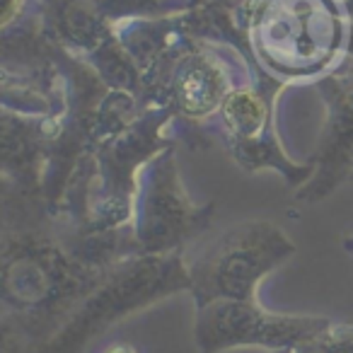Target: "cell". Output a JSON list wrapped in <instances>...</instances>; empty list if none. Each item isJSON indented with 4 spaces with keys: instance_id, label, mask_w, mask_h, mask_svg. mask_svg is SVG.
<instances>
[{
    "instance_id": "cell-1",
    "label": "cell",
    "mask_w": 353,
    "mask_h": 353,
    "mask_svg": "<svg viewBox=\"0 0 353 353\" xmlns=\"http://www.w3.org/2000/svg\"><path fill=\"white\" fill-rule=\"evenodd\" d=\"M44 213L46 201L17 196V221L6 216L0 254L3 312L12 314L39 348L112 271L78 259L49 223H39Z\"/></svg>"
},
{
    "instance_id": "cell-2",
    "label": "cell",
    "mask_w": 353,
    "mask_h": 353,
    "mask_svg": "<svg viewBox=\"0 0 353 353\" xmlns=\"http://www.w3.org/2000/svg\"><path fill=\"white\" fill-rule=\"evenodd\" d=\"M189 288L192 276L184 250L121 261L78 305V310L39 348V353H85L92 341H97L117 322L143 312L174 293H189Z\"/></svg>"
},
{
    "instance_id": "cell-3",
    "label": "cell",
    "mask_w": 353,
    "mask_h": 353,
    "mask_svg": "<svg viewBox=\"0 0 353 353\" xmlns=\"http://www.w3.org/2000/svg\"><path fill=\"white\" fill-rule=\"evenodd\" d=\"M295 254V242L271 221H245L228 228L189 261L194 305L216 300H256L261 281Z\"/></svg>"
},
{
    "instance_id": "cell-4",
    "label": "cell",
    "mask_w": 353,
    "mask_h": 353,
    "mask_svg": "<svg viewBox=\"0 0 353 353\" xmlns=\"http://www.w3.org/2000/svg\"><path fill=\"white\" fill-rule=\"evenodd\" d=\"M213 213V203L196 206L189 199L176 172L174 148H165L143 167L138 179L131 223L138 256L182 252L189 240L211 225Z\"/></svg>"
},
{
    "instance_id": "cell-5",
    "label": "cell",
    "mask_w": 353,
    "mask_h": 353,
    "mask_svg": "<svg viewBox=\"0 0 353 353\" xmlns=\"http://www.w3.org/2000/svg\"><path fill=\"white\" fill-rule=\"evenodd\" d=\"M254 34L256 49L276 73L312 75L332 59L339 22L327 0H269Z\"/></svg>"
},
{
    "instance_id": "cell-6",
    "label": "cell",
    "mask_w": 353,
    "mask_h": 353,
    "mask_svg": "<svg viewBox=\"0 0 353 353\" xmlns=\"http://www.w3.org/2000/svg\"><path fill=\"white\" fill-rule=\"evenodd\" d=\"M329 322L332 319L324 314L271 312L259 300H216L196 307L194 343L199 353H225L247 346L293 351L317 336Z\"/></svg>"
},
{
    "instance_id": "cell-7",
    "label": "cell",
    "mask_w": 353,
    "mask_h": 353,
    "mask_svg": "<svg viewBox=\"0 0 353 353\" xmlns=\"http://www.w3.org/2000/svg\"><path fill=\"white\" fill-rule=\"evenodd\" d=\"M221 136L230 155L247 172L276 170L293 187H305L314 174V162L298 165L285 157L274 131V107L266 92L254 88H237L223 102Z\"/></svg>"
},
{
    "instance_id": "cell-8",
    "label": "cell",
    "mask_w": 353,
    "mask_h": 353,
    "mask_svg": "<svg viewBox=\"0 0 353 353\" xmlns=\"http://www.w3.org/2000/svg\"><path fill=\"white\" fill-rule=\"evenodd\" d=\"M322 94L329 109L327 131L312 160V179L298 192V201L303 203H319L353 174V73L327 78Z\"/></svg>"
},
{
    "instance_id": "cell-9",
    "label": "cell",
    "mask_w": 353,
    "mask_h": 353,
    "mask_svg": "<svg viewBox=\"0 0 353 353\" xmlns=\"http://www.w3.org/2000/svg\"><path fill=\"white\" fill-rule=\"evenodd\" d=\"M170 90L172 112L179 114L192 128L221 112L225 97L232 92L223 65L206 54H192L182 65H176Z\"/></svg>"
},
{
    "instance_id": "cell-10",
    "label": "cell",
    "mask_w": 353,
    "mask_h": 353,
    "mask_svg": "<svg viewBox=\"0 0 353 353\" xmlns=\"http://www.w3.org/2000/svg\"><path fill=\"white\" fill-rule=\"evenodd\" d=\"M290 353H353V322H329L317 336L295 346Z\"/></svg>"
},
{
    "instance_id": "cell-11",
    "label": "cell",
    "mask_w": 353,
    "mask_h": 353,
    "mask_svg": "<svg viewBox=\"0 0 353 353\" xmlns=\"http://www.w3.org/2000/svg\"><path fill=\"white\" fill-rule=\"evenodd\" d=\"M0 353H39V343L8 312L0 317Z\"/></svg>"
},
{
    "instance_id": "cell-12",
    "label": "cell",
    "mask_w": 353,
    "mask_h": 353,
    "mask_svg": "<svg viewBox=\"0 0 353 353\" xmlns=\"http://www.w3.org/2000/svg\"><path fill=\"white\" fill-rule=\"evenodd\" d=\"M22 6H25V0H3V27H6V30L22 12Z\"/></svg>"
},
{
    "instance_id": "cell-13",
    "label": "cell",
    "mask_w": 353,
    "mask_h": 353,
    "mask_svg": "<svg viewBox=\"0 0 353 353\" xmlns=\"http://www.w3.org/2000/svg\"><path fill=\"white\" fill-rule=\"evenodd\" d=\"M102 353H141V351L128 341H117V343H112V346L104 348Z\"/></svg>"
},
{
    "instance_id": "cell-14",
    "label": "cell",
    "mask_w": 353,
    "mask_h": 353,
    "mask_svg": "<svg viewBox=\"0 0 353 353\" xmlns=\"http://www.w3.org/2000/svg\"><path fill=\"white\" fill-rule=\"evenodd\" d=\"M343 247H346L348 252H353V237H348V240L343 242Z\"/></svg>"
},
{
    "instance_id": "cell-15",
    "label": "cell",
    "mask_w": 353,
    "mask_h": 353,
    "mask_svg": "<svg viewBox=\"0 0 353 353\" xmlns=\"http://www.w3.org/2000/svg\"><path fill=\"white\" fill-rule=\"evenodd\" d=\"M271 353H290V351H271Z\"/></svg>"
},
{
    "instance_id": "cell-16",
    "label": "cell",
    "mask_w": 353,
    "mask_h": 353,
    "mask_svg": "<svg viewBox=\"0 0 353 353\" xmlns=\"http://www.w3.org/2000/svg\"><path fill=\"white\" fill-rule=\"evenodd\" d=\"M351 176H353V174H351Z\"/></svg>"
}]
</instances>
